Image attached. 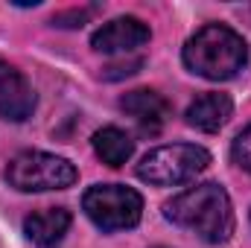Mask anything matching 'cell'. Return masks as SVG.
Returning a JSON list of instances; mask_svg holds the SVG:
<instances>
[{"mask_svg":"<svg viewBox=\"0 0 251 248\" xmlns=\"http://www.w3.org/2000/svg\"><path fill=\"white\" fill-rule=\"evenodd\" d=\"M120 108L137 123L143 134H158L173 117V105L167 102V97H161L158 91H149V88H137V91L123 94Z\"/></svg>","mask_w":251,"mask_h":248,"instance_id":"52a82bcc","label":"cell"},{"mask_svg":"<svg viewBox=\"0 0 251 248\" xmlns=\"http://www.w3.org/2000/svg\"><path fill=\"white\" fill-rule=\"evenodd\" d=\"M181 59L190 73L204 76L210 82H225V79H234L246 67L249 44L237 29L225 24H207L187 38Z\"/></svg>","mask_w":251,"mask_h":248,"instance_id":"7a4b0ae2","label":"cell"},{"mask_svg":"<svg viewBox=\"0 0 251 248\" xmlns=\"http://www.w3.org/2000/svg\"><path fill=\"white\" fill-rule=\"evenodd\" d=\"M231 155H234V164L237 167H243L246 173H251V125L237 134V140L231 146Z\"/></svg>","mask_w":251,"mask_h":248,"instance_id":"7c38bea8","label":"cell"},{"mask_svg":"<svg viewBox=\"0 0 251 248\" xmlns=\"http://www.w3.org/2000/svg\"><path fill=\"white\" fill-rule=\"evenodd\" d=\"M140 67H143V59H134V62H126V64H108V67L102 70V76H105V79H123V76L137 73Z\"/></svg>","mask_w":251,"mask_h":248,"instance_id":"4fadbf2b","label":"cell"},{"mask_svg":"<svg viewBox=\"0 0 251 248\" xmlns=\"http://www.w3.org/2000/svg\"><path fill=\"white\" fill-rule=\"evenodd\" d=\"M94 152L102 164L108 167H123L126 161L134 155V140L131 134L117 128V125H105L94 134Z\"/></svg>","mask_w":251,"mask_h":248,"instance_id":"8fae6325","label":"cell"},{"mask_svg":"<svg viewBox=\"0 0 251 248\" xmlns=\"http://www.w3.org/2000/svg\"><path fill=\"white\" fill-rule=\"evenodd\" d=\"M94 9H79V12H64V15H56L53 18V26H64V21H73V26H82L88 18H91Z\"/></svg>","mask_w":251,"mask_h":248,"instance_id":"5bb4252c","label":"cell"},{"mask_svg":"<svg viewBox=\"0 0 251 248\" xmlns=\"http://www.w3.org/2000/svg\"><path fill=\"white\" fill-rule=\"evenodd\" d=\"M210 164V152L196 143H170L152 149L137 164V178L155 187H178L193 181Z\"/></svg>","mask_w":251,"mask_h":248,"instance_id":"3957f363","label":"cell"},{"mask_svg":"<svg viewBox=\"0 0 251 248\" xmlns=\"http://www.w3.org/2000/svg\"><path fill=\"white\" fill-rule=\"evenodd\" d=\"M231 114H234L231 97L228 94H219V91H210V94H201V97H196L190 102L184 117H187V125L213 134V131H219L222 125L231 120Z\"/></svg>","mask_w":251,"mask_h":248,"instance_id":"30bf717a","label":"cell"},{"mask_svg":"<svg viewBox=\"0 0 251 248\" xmlns=\"http://www.w3.org/2000/svg\"><path fill=\"white\" fill-rule=\"evenodd\" d=\"M73 216L64 207H47V210H35L24 219V234L32 246L38 248H56L64 240L67 228H70Z\"/></svg>","mask_w":251,"mask_h":248,"instance_id":"9c48e42d","label":"cell"},{"mask_svg":"<svg viewBox=\"0 0 251 248\" xmlns=\"http://www.w3.org/2000/svg\"><path fill=\"white\" fill-rule=\"evenodd\" d=\"M9 70H12V64H6V62H3V59H0V79H3V76H6Z\"/></svg>","mask_w":251,"mask_h":248,"instance_id":"9a60e30c","label":"cell"},{"mask_svg":"<svg viewBox=\"0 0 251 248\" xmlns=\"http://www.w3.org/2000/svg\"><path fill=\"white\" fill-rule=\"evenodd\" d=\"M35 111V91L21 70H9L0 79V117L9 123H24Z\"/></svg>","mask_w":251,"mask_h":248,"instance_id":"ba28073f","label":"cell"},{"mask_svg":"<svg viewBox=\"0 0 251 248\" xmlns=\"http://www.w3.org/2000/svg\"><path fill=\"white\" fill-rule=\"evenodd\" d=\"M164 216L210 246L228 243L234 234V207L225 187L219 184H199L178 193L164 204Z\"/></svg>","mask_w":251,"mask_h":248,"instance_id":"6da1fadb","label":"cell"},{"mask_svg":"<svg viewBox=\"0 0 251 248\" xmlns=\"http://www.w3.org/2000/svg\"><path fill=\"white\" fill-rule=\"evenodd\" d=\"M79 178L76 167L62 158V155H50V152H18L9 167H6V181L9 187L21 190V193H47V190H64L73 187Z\"/></svg>","mask_w":251,"mask_h":248,"instance_id":"277c9868","label":"cell"},{"mask_svg":"<svg viewBox=\"0 0 251 248\" xmlns=\"http://www.w3.org/2000/svg\"><path fill=\"white\" fill-rule=\"evenodd\" d=\"M82 210L102 231H128L143 216V198L126 184H94L82 196Z\"/></svg>","mask_w":251,"mask_h":248,"instance_id":"5b68a950","label":"cell"},{"mask_svg":"<svg viewBox=\"0 0 251 248\" xmlns=\"http://www.w3.org/2000/svg\"><path fill=\"white\" fill-rule=\"evenodd\" d=\"M152 32L149 26L140 21V18H114L108 24H102L94 35H91V47L97 53H105V56H117V53H131L143 44H149Z\"/></svg>","mask_w":251,"mask_h":248,"instance_id":"8992f818","label":"cell"}]
</instances>
